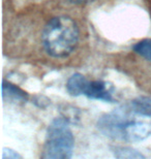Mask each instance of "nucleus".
Here are the masks:
<instances>
[{"instance_id":"obj_1","label":"nucleus","mask_w":151,"mask_h":159,"mask_svg":"<svg viewBox=\"0 0 151 159\" xmlns=\"http://www.w3.org/2000/svg\"><path fill=\"white\" fill-rule=\"evenodd\" d=\"M44 49L50 56L64 58L73 53L79 41V28L72 18L59 16L45 26L41 33Z\"/></svg>"},{"instance_id":"obj_2","label":"nucleus","mask_w":151,"mask_h":159,"mask_svg":"<svg viewBox=\"0 0 151 159\" xmlns=\"http://www.w3.org/2000/svg\"><path fill=\"white\" fill-rule=\"evenodd\" d=\"M75 139L69 127V121L65 118H56L47 130V139L41 158L68 159L72 157Z\"/></svg>"},{"instance_id":"obj_3","label":"nucleus","mask_w":151,"mask_h":159,"mask_svg":"<svg viewBox=\"0 0 151 159\" xmlns=\"http://www.w3.org/2000/svg\"><path fill=\"white\" fill-rule=\"evenodd\" d=\"M151 135V123L128 119L122 126L120 139L126 142L144 141Z\"/></svg>"},{"instance_id":"obj_4","label":"nucleus","mask_w":151,"mask_h":159,"mask_svg":"<svg viewBox=\"0 0 151 159\" xmlns=\"http://www.w3.org/2000/svg\"><path fill=\"white\" fill-rule=\"evenodd\" d=\"M84 95L89 98H92V99H101L110 101V102L114 101L111 88L104 81H88L84 91Z\"/></svg>"},{"instance_id":"obj_5","label":"nucleus","mask_w":151,"mask_h":159,"mask_svg":"<svg viewBox=\"0 0 151 159\" xmlns=\"http://www.w3.org/2000/svg\"><path fill=\"white\" fill-rule=\"evenodd\" d=\"M2 97L4 100L8 101H25L28 98V95L25 91L12 84L11 82L3 81L2 85Z\"/></svg>"},{"instance_id":"obj_6","label":"nucleus","mask_w":151,"mask_h":159,"mask_svg":"<svg viewBox=\"0 0 151 159\" xmlns=\"http://www.w3.org/2000/svg\"><path fill=\"white\" fill-rule=\"evenodd\" d=\"M88 80L81 74H73L72 77L67 80L66 90L73 96L84 95L85 88L87 86Z\"/></svg>"},{"instance_id":"obj_7","label":"nucleus","mask_w":151,"mask_h":159,"mask_svg":"<svg viewBox=\"0 0 151 159\" xmlns=\"http://www.w3.org/2000/svg\"><path fill=\"white\" fill-rule=\"evenodd\" d=\"M127 107L133 114L151 117V98L139 97L131 100Z\"/></svg>"},{"instance_id":"obj_8","label":"nucleus","mask_w":151,"mask_h":159,"mask_svg":"<svg viewBox=\"0 0 151 159\" xmlns=\"http://www.w3.org/2000/svg\"><path fill=\"white\" fill-rule=\"evenodd\" d=\"M112 151L115 155V157L121 158V159H139L144 158V155L141 154L140 152L134 150L130 147H123V146H116L112 148Z\"/></svg>"},{"instance_id":"obj_9","label":"nucleus","mask_w":151,"mask_h":159,"mask_svg":"<svg viewBox=\"0 0 151 159\" xmlns=\"http://www.w3.org/2000/svg\"><path fill=\"white\" fill-rule=\"evenodd\" d=\"M134 52L151 62V39H142L133 47Z\"/></svg>"},{"instance_id":"obj_10","label":"nucleus","mask_w":151,"mask_h":159,"mask_svg":"<svg viewBox=\"0 0 151 159\" xmlns=\"http://www.w3.org/2000/svg\"><path fill=\"white\" fill-rule=\"evenodd\" d=\"M3 159H17V158H22L21 155H19L17 152L12 150V149L4 148L3 149V154H2Z\"/></svg>"},{"instance_id":"obj_11","label":"nucleus","mask_w":151,"mask_h":159,"mask_svg":"<svg viewBox=\"0 0 151 159\" xmlns=\"http://www.w3.org/2000/svg\"><path fill=\"white\" fill-rule=\"evenodd\" d=\"M69 2L75 3V4H83V3H88L92 0H68Z\"/></svg>"}]
</instances>
